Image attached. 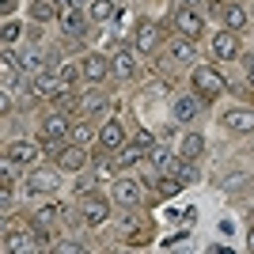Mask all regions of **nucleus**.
Segmentation results:
<instances>
[{
    "label": "nucleus",
    "mask_w": 254,
    "mask_h": 254,
    "mask_svg": "<svg viewBox=\"0 0 254 254\" xmlns=\"http://www.w3.org/2000/svg\"><path fill=\"white\" fill-rule=\"evenodd\" d=\"M193 87H197V99H216L228 84L216 68H193Z\"/></svg>",
    "instance_id": "f257e3e1"
},
{
    "label": "nucleus",
    "mask_w": 254,
    "mask_h": 254,
    "mask_svg": "<svg viewBox=\"0 0 254 254\" xmlns=\"http://www.w3.org/2000/svg\"><path fill=\"white\" fill-rule=\"evenodd\" d=\"M175 27H179V34H186V38H201L205 19L197 15V8H182V4H179V11H175Z\"/></svg>",
    "instance_id": "f03ea898"
},
{
    "label": "nucleus",
    "mask_w": 254,
    "mask_h": 254,
    "mask_svg": "<svg viewBox=\"0 0 254 254\" xmlns=\"http://www.w3.org/2000/svg\"><path fill=\"white\" fill-rule=\"evenodd\" d=\"M68 133H72V126H68V118H64V114H46V122H42V133H38V140H42L46 148H50L53 140L68 137Z\"/></svg>",
    "instance_id": "7ed1b4c3"
},
{
    "label": "nucleus",
    "mask_w": 254,
    "mask_h": 254,
    "mask_svg": "<svg viewBox=\"0 0 254 254\" xmlns=\"http://www.w3.org/2000/svg\"><path fill=\"white\" fill-rule=\"evenodd\" d=\"M64 80L61 76H50V72H42L38 80H34V95H42V99H61L64 95Z\"/></svg>",
    "instance_id": "20e7f679"
},
{
    "label": "nucleus",
    "mask_w": 254,
    "mask_h": 254,
    "mask_svg": "<svg viewBox=\"0 0 254 254\" xmlns=\"http://www.w3.org/2000/svg\"><path fill=\"white\" fill-rule=\"evenodd\" d=\"M167 53L175 57L179 64H190L197 61V50H193V38H186V34H179V38H171L167 42Z\"/></svg>",
    "instance_id": "39448f33"
},
{
    "label": "nucleus",
    "mask_w": 254,
    "mask_h": 254,
    "mask_svg": "<svg viewBox=\"0 0 254 254\" xmlns=\"http://www.w3.org/2000/svg\"><path fill=\"white\" fill-rule=\"evenodd\" d=\"M114 201H118V205H140V182L118 179V182H114Z\"/></svg>",
    "instance_id": "423d86ee"
},
{
    "label": "nucleus",
    "mask_w": 254,
    "mask_h": 254,
    "mask_svg": "<svg viewBox=\"0 0 254 254\" xmlns=\"http://www.w3.org/2000/svg\"><path fill=\"white\" fill-rule=\"evenodd\" d=\"M212 53L216 57H239V38H235V31H220L216 38H212Z\"/></svg>",
    "instance_id": "0eeeda50"
},
{
    "label": "nucleus",
    "mask_w": 254,
    "mask_h": 254,
    "mask_svg": "<svg viewBox=\"0 0 254 254\" xmlns=\"http://www.w3.org/2000/svg\"><path fill=\"white\" fill-rule=\"evenodd\" d=\"M224 126L232 129V133H254V110H228Z\"/></svg>",
    "instance_id": "6e6552de"
},
{
    "label": "nucleus",
    "mask_w": 254,
    "mask_h": 254,
    "mask_svg": "<svg viewBox=\"0 0 254 254\" xmlns=\"http://www.w3.org/2000/svg\"><path fill=\"white\" fill-rule=\"evenodd\" d=\"M99 144H103L106 152H118L122 144H126V133H122V126H118V122H106V126L99 129Z\"/></svg>",
    "instance_id": "1a4fd4ad"
},
{
    "label": "nucleus",
    "mask_w": 254,
    "mask_h": 254,
    "mask_svg": "<svg viewBox=\"0 0 254 254\" xmlns=\"http://www.w3.org/2000/svg\"><path fill=\"white\" fill-rule=\"evenodd\" d=\"M110 68H114V64L106 61L103 53H91V57H87V61H84V76H87V80H91V84H99V80H106V72H110Z\"/></svg>",
    "instance_id": "9d476101"
},
{
    "label": "nucleus",
    "mask_w": 254,
    "mask_h": 254,
    "mask_svg": "<svg viewBox=\"0 0 254 254\" xmlns=\"http://www.w3.org/2000/svg\"><path fill=\"white\" fill-rule=\"evenodd\" d=\"M171 118L175 122H193L197 118V95H179L175 106H171Z\"/></svg>",
    "instance_id": "9b49d317"
},
{
    "label": "nucleus",
    "mask_w": 254,
    "mask_h": 254,
    "mask_svg": "<svg viewBox=\"0 0 254 254\" xmlns=\"http://www.w3.org/2000/svg\"><path fill=\"white\" fill-rule=\"evenodd\" d=\"M159 46V27L156 23H140L137 27V53H152Z\"/></svg>",
    "instance_id": "f8f14e48"
},
{
    "label": "nucleus",
    "mask_w": 254,
    "mask_h": 254,
    "mask_svg": "<svg viewBox=\"0 0 254 254\" xmlns=\"http://www.w3.org/2000/svg\"><path fill=\"white\" fill-rule=\"evenodd\" d=\"M8 156L15 159V163H34V159H38V144H34V140H11Z\"/></svg>",
    "instance_id": "ddd939ff"
},
{
    "label": "nucleus",
    "mask_w": 254,
    "mask_h": 254,
    "mask_svg": "<svg viewBox=\"0 0 254 254\" xmlns=\"http://www.w3.org/2000/svg\"><path fill=\"white\" fill-rule=\"evenodd\" d=\"M148 159H152V167H156V171H163V175H175V167H179V159L171 156L167 148H156V144L148 148Z\"/></svg>",
    "instance_id": "4468645a"
},
{
    "label": "nucleus",
    "mask_w": 254,
    "mask_h": 254,
    "mask_svg": "<svg viewBox=\"0 0 254 254\" xmlns=\"http://www.w3.org/2000/svg\"><path fill=\"white\" fill-rule=\"evenodd\" d=\"M114 72L118 76H137V50H118L114 53Z\"/></svg>",
    "instance_id": "2eb2a0df"
},
{
    "label": "nucleus",
    "mask_w": 254,
    "mask_h": 254,
    "mask_svg": "<svg viewBox=\"0 0 254 254\" xmlns=\"http://www.w3.org/2000/svg\"><path fill=\"white\" fill-rule=\"evenodd\" d=\"M179 152H182V159H197V156L205 152L201 133H186V137H182V144H179Z\"/></svg>",
    "instance_id": "dca6fc26"
},
{
    "label": "nucleus",
    "mask_w": 254,
    "mask_h": 254,
    "mask_svg": "<svg viewBox=\"0 0 254 254\" xmlns=\"http://www.w3.org/2000/svg\"><path fill=\"white\" fill-rule=\"evenodd\" d=\"M27 186H31L34 193H50L53 186H57V179H53V171H31V179H27Z\"/></svg>",
    "instance_id": "f3484780"
},
{
    "label": "nucleus",
    "mask_w": 254,
    "mask_h": 254,
    "mask_svg": "<svg viewBox=\"0 0 254 254\" xmlns=\"http://www.w3.org/2000/svg\"><path fill=\"white\" fill-rule=\"evenodd\" d=\"M84 163H87L84 144H76V148H64V152H61V167H64V171H80Z\"/></svg>",
    "instance_id": "a211bd4d"
},
{
    "label": "nucleus",
    "mask_w": 254,
    "mask_h": 254,
    "mask_svg": "<svg viewBox=\"0 0 254 254\" xmlns=\"http://www.w3.org/2000/svg\"><path fill=\"white\" fill-rule=\"evenodd\" d=\"M106 216H110V209H106L103 201H91V205H87V209H84V220L91 224V228H99V224H106Z\"/></svg>",
    "instance_id": "6ab92c4d"
},
{
    "label": "nucleus",
    "mask_w": 254,
    "mask_h": 254,
    "mask_svg": "<svg viewBox=\"0 0 254 254\" xmlns=\"http://www.w3.org/2000/svg\"><path fill=\"white\" fill-rule=\"evenodd\" d=\"M224 23H228V31H239V27H247V11L239 4H228L224 8Z\"/></svg>",
    "instance_id": "aec40b11"
},
{
    "label": "nucleus",
    "mask_w": 254,
    "mask_h": 254,
    "mask_svg": "<svg viewBox=\"0 0 254 254\" xmlns=\"http://www.w3.org/2000/svg\"><path fill=\"white\" fill-rule=\"evenodd\" d=\"M91 19L95 23L114 19V0H91Z\"/></svg>",
    "instance_id": "412c9836"
},
{
    "label": "nucleus",
    "mask_w": 254,
    "mask_h": 254,
    "mask_svg": "<svg viewBox=\"0 0 254 254\" xmlns=\"http://www.w3.org/2000/svg\"><path fill=\"white\" fill-rule=\"evenodd\" d=\"M80 110H84V114L106 110V95H103V91H91V95H84V99H80Z\"/></svg>",
    "instance_id": "4be33fe9"
},
{
    "label": "nucleus",
    "mask_w": 254,
    "mask_h": 254,
    "mask_svg": "<svg viewBox=\"0 0 254 254\" xmlns=\"http://www.w3.org/2000/svg\"><path fill=\"white\" fill-rule=\"evenodd\" d=\"M64 31H68V34H84L87 31V27H84V15H80L76 8H64Z\"/></svg>",
    "instance_id": "5701e85b"
},
{
    "label": "nucleus",
    "mask_w": 254,
    "mask_h": 254,
    "mask_svg": "<svg viewBox=\"0 0 254 254\" xmlns=\"http://www.w3.org/2000/svg\"><path fill=\"white\" fill-rule=\"evenodd\" d=\"M95 137H99V133H91L87 122H76V126H72V140H76V144H91Z\"/></svg>",
    "instance_id": "b1692460"
},
{
    "label": "nucleus",
    "mask_w": 254,
    "mask_h": 254,
    "mask_svg": "<svg viewBox=\"0 0 254 254\" xmlns=\"http://www.w3.org/2000/svg\"><path fill=\"white\" fill-rule=\"evenodd\" d=\"M175 175H179V179H182V182H197V167H193L190 159H182L179 167H175Z\"/></svg>",
    "instance_id": "393cba45"
},
{
    "label": "nucleus",
    "mask_w": 254,
    "mask_h": 254,
    "mask_svg": "<svg viewBox=\"0 0 254 254\" xmlns=\"http://www.w3.org/2000/svg\"><path fill=\"white\" fill-rule=\"evenodd\" d=\"M19 34H23V27L15 19H8L4 23V46H11V42H19Z\"/></svg>",
    "instance_id": "a878e982"
},
{
    "label": "nucleus",
    "mask_w": 254,
    "mask_h": 254,
    "mask_svg": "<svg viewBox=\"0 0 254 254\" xmlns=\"http://www.w3.org/2000/svg\"><path fill=\"white\" fill-rule=\"evenodd\" d=\"M179 186H186V182H182L179 175H175V179H159V193H163V197H171V193H179Z\"/></svg>",
    "instance_id": "bb28decb"
},
{
    "label": "nucleus",
    "mask_w": 254,
    "mask_h": 254,
    "mask_svg": "<svg viewBox=\"0 0 254 254\" xmlns=\"http://www.w3.org/2000/svg\"><path fill=\"white\" fill-rule=\"evenodd\" d=\"M31 15H34V19H50V15H53V4H46V0H34V4H31Z\"/></svg>",
    "instance_id": "cd10ccee"
},
{
    "label": "nucleus",
    "mask_w": 254,
    "mask_h": 254,
    "mask_svg": "<svg viewBox=\"0 0 254 254\" xmlns=\"http://www.w3.org/2000/svg\"><path fill=\"white\" fill-rule=\"evenodd\" d=\"M57 251H61V254H80V251H84V243H80V239H68V243H61Z\"/></svg>",
    "instance_id": "c85d7f7f"
},
{
    "label": "nucleus",
    "mask_w": 254,
    "mask_h": 254,
    "mask_svg": "<svg viewBox=\"0 0 254 254\" xmlns=\"http://www.w3.org/2000/svg\"><path fill=\"white\" fill-rule=\"evenodd\" d=\"M57 209H61V205H46V209H38V224L53 220V216H57Z\"/></svg>",
    "instance_id": "c756f323"
},
{
    "label": "nucleus",
    "mask_w": 254,
    "mask_h": 254,
    "mask_svg": "<svg viewBox=\"0 0 254 254\" xmlns=\"http://www.w3.org/2000/svg\"><path fill=\"white\" fill-rule=\"evenodd\" d=\"M137 144H140V148H152L156 140H152V133H148V129H137Z\"/></svg>",
    "instance_id": "7c9ffc66"
},
{
    "label": "nucleus",
    "mask_w": 254,
    "mask_h": 254,
    "mask_svg": "<svg viewBox=\"0 0 254 254\" xmlns=\"http://www.w3.org/2000/svg\"><path fill=\"white\" fill-rule=\"evenodd\" d=\"M61 80H64V84H72V80H76V68H72V64H61Z\"/></svg>",
    "instance_id": "2f4dec72"
},
{
    "label": "nucleus",
    "mask_w": 254,
    "mask_h": 254,
    "mask_svg": "<svg viewBox=\"0 0 254 254\" xmlns=\"http://www.w3.org/2000/svg\"><path fill=\"white\" fill-rule=\"evenodd\" d=\"M23 68H38V57H34V53H23Z\"/></svg>",
    "instance_id": "473e14b6"
},
{
    "label": "nucleus",
    "mask_w": 254,
    "mask_h": 254,
    "mask_svg": "<svg viewBox=\"0 0 254 254\" xmlns=\"http://www.w3.org/2000/svg\"><path fill=\"white\" fill-rule=\"evenodd\" d=\"M182 8H197V4H201V0H179Z\"/></svg>",
    "instance_id": "72a5a7b5"
},
{
    "label": "nucleus",
    "mask_w": 254,
    "mask_h": 254,
    "mask_svg": "<svg viewBox=\"0 0 254 254\" xmlns=\"http://www.w3.org/2000/svg\"><path fill=\"white\" fill-rule=\"evenodd\" d=\"M64 8H80V0H61Z\"/></svg>",
    "instance_id": "f704fd0d"
},
{
    "label": "nucleus",
    "mask_w": 254,
    "mask_h": 254,
    "mask_svg": "<svg viewBox=\"0 0 254 254\" xmlns=\"http://www.w3.org/2000/svg\"><path fill=\"white\" fill-rule=\"evenodd\" d=\"M247 247H251V251H254V232H251V235H247Z\"/></svg>",
    "instance_id": "c9c22d12"
},
{
    "label": "nucleus",
    "mask_w": 254,
    "mask_h": 254,
    "mask_svg": "<svg viewBox=\"0 0 254 254\" xmlns=\"http://www.w3.org/2000/svg\"><path fill=\"white\" fill-rule=\"evenodd\" d=\"M247 80H251V87H254V64H251V76H247Z\"/></svg>",
    "instance_id": "e433bc0d"
}]
</instances>
